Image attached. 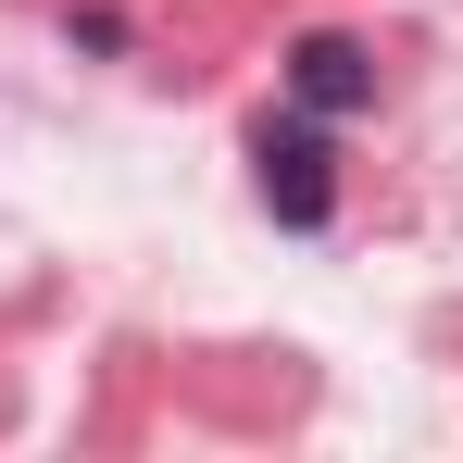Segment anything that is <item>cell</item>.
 <instances>
[{
    "mask_svg": "<svg viewBox=\"0 0 463 463\" xmlns=\"http://www.w3.org/2000/svg\"><path fill=\"white\" fill-rule=\"evenodd\" d=\"M250 163H263V213H276V226H326V213H338L326 113H288V126H263V138H250Z\"/></svg>",
    "mask_w": 463,
    "mask_h": 463,
    "instance_id": "1",
    "label": "cell"
},
{
    "mask_svg": "<svg viewBox=\"0 0 463 463\" xmlns=\"http://www.w3.org/2000/svg\"><path fill=\"white\" fill-rule=\"evenodd\" d=\"M288 100L338 126V113H364V100H376V63H364L351 38H301V51H288Z\"/></svg>",
    "mask_w": 463,
    "mask_h": 463,
    "instance_id": "2",
    "label": "cell"
}]
</instances>
